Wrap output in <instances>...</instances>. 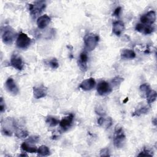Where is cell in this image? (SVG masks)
<instances>
[{"instance_id":"6","label":"cell","mask_w":157,"mask_h":157,"mask_svg":"<svg viewBox=\"0 0 157 157\" xmlns=\"http://www.w3.org/2000/svg\"><path fill=\"white\" fill-rule=\"evenodd\" d=\"M16 124L15 121L12 118H7L4 121V125L2 127V132L6 136H10L12 135L13 131L12 129H15Z\"/></svg>"},{"instance_id":"9","label":"cell","mask_w":157,"mask_h":157,"mask_svg":"<svg viewBox=\"0 0 157 157\" xmlns=\"http://www.w3.org/2000/svg\"><path fill=\"white\" fill-rule=\"evenodd\" d=\"M10 64L13 68L19 71L22 70L24 66V63L21 56L17 53L12 55L10 58Z\"/></svg>"},{"instance_id":"35","label":"cell","mask_w":157,"mask_h":157,"mask_svg":"<svg viewBox=\"0 0 157 157\" xmlns=\"http://www.w3.org/2000/svg\"><path fill=\"white\" fill-rule=\"evenodd\" d=\"M19 156H28L25 153H23V154H20Z\"/></svg>"},{"instance_id":"34","label":"cell","mask_w":157,"mask_h":157,"mask_svg":"<svg viewBox=\"0 0 157 157\" xmlns=\"http://www.w3.org/2000/svg\"><path fill=\"white\" fill-rule=\"evenodd\" d=\"M121 7H117L115 10H114V12L113 13V15L114 16H117V17H118L119 15H120V13L121 12Z\"/></svg>"},{"instance_id":"10","label":"cell","mask_w":157,"mask_h":157,"mask_svg":"<svg viewBox=\"0 0 157 157\" xmlns=\"http://www.w3.org/2000/svg\"><path fill=\"white\" fill-rule=\"evenodd\" d=\"M47 94V88L43 85L33 87V95L34 98L38 99L45 97Z\"/></svg>"},{"instance_id":"2","label":"cell","mask_w":157,"mask_h":157,"mask_svg":"<svg viewBox=\"0 0 157 157\" xmlns=\"http://www.w3.org/2000/svg\"><path fill=\"white\" fill-rule=\"evenodd\" d=\"M99 40V37L96 34L89 33L86 34L83 38V40L86 50L89 52L93 50L97 46Z\"/></svg>"},{"instance_id":"24","label":"cell","mask_w":157,"mask_h":157,"mask_svg":"<svg viewBox=\"0 0 157 157\" xmlns=\"http://www.w3.org/2000/svg\"><path fill=\"white\" fill-rule=\"evenodd\" d=\"M15 129L16 130L15 131V136L18 138H25L28 136V132L27 131L20 129L18 127H17V126H16Z\"/></svg>"},{"instance_id":"11","label":"cell","mask_w":157,"mask_h":157,"mask_svg":"<svg viewBox=\"0 0 157 157\" xmlns=\"http://www.w3.org/2000/svg\"><path fill=\"white\" fill-rule=\"evenodd\" d=\"M5 86L6 88H7V91L10 93L11 94H13V95H16L17 94V93H18V88L17 86L15 81L13 80V79L11 77H9L7 79L6 83H5Z\"/></svg>"},{"instance_id":"20","label":"cell","mask_w":157,"mask_h":157,"mask_svg":"<svg viewBox=\"0 0 157 157\" xmlns=\"http://www.w3.org/2000/svg\"><path fill=\"white\" fill-rule=\"evenodd\" d=\"M147 99V102L149 105L152 104L156 99L157 96V93L156 91L153 90H150L148 91H147L145 94Z\"/></svg>"},{"instance_id":"29","label":"cell","mask_w":157,"mask_h":157,"mask_svg":"<svg viewBox=\"0 0 157 157\" xmlns=\"http://www.w3.org/2000/svg\"><path fill=\"white\" fill-rule=\"evenodd\" d=\"M138 156H153V154H152V152L148 150H147L145 148H144V150L141 151L139 155Z\"/></svg>"},{"instance_id":"17","label":"cell","mask_w":157,"mask_h":157,"mask_svg":"<svg viewBox=\"0 0 157 157\" xmlns=\"http://www.w3.org/2000/svg\"><path fill=\"white\" fill-rule=\"evenodd\" d=\"M149 107H148L146 105L140 104L137 107L135 111L132 114V116H139L142 114L147 113L149 111Z\"/></svg>"},{"instance_id":"31","label":"cell","mask_w":157,"mask_h":157,"mask_svg":"<svg viewBox=\"0 0 157 157\" xmlns=\"http://www.w3.org/2000/svg\"><path fill=\"white\" fill-rule=\"evenodd\" d=\"M39 137L38 136H31L29 137V139L27 140V142L30 144H33V143H37L39 140Z\"/></svg>"},{"instance_id":"1","label":"cell","mask_w":157,"mask_h":157,"mask_svg":"<svg viewBox=\"0 0 157 157\" xmlns=\"http://www.w3.org/2000/svg\"><path fill=\"white\" fill-rule=\"evenodd\" d=\"M126 140V136L124 134L123 129L121 126L117 125L115 128V132L113 136V144L117 148H121L123 147Z\"/></svg>"},{"instance_id":"7","label":"cell","mask_w":157,"mask_h":157,"mask_svg":"<svg viewBox=\"0 0 157 157\" xmlns=\"http://www.w3.org/2000/svg\"><path fill=\"white\" fill-rule=\"evenodd\" d=\"M112 88L109 83L104 80L100 81L97 85V91L99 95L104 96L112 92Z\"/></svg>"},{"instance_id":"13","label":"cell","mask_w":157,"mask_h":157,"mask_svg":"<svg viewBox=\"0 0 157 157\" xmlns=\"http://www.w3.org/2000/svg\"><path fill=\"white\" fill-rule=\"evenodd\" d=\"M95 85H96L95 80L92 77H90L89 78H87L82 81L79 87L83 90L89 91L92 90L95 86Z\"/></svg>"},{"instance_id":"16","label":"cell","mask_w":157,"mask_h":157,"mask_svg":"<svg viewBox=\"0 0 157 157\" xmlns=\"http://www.w3.org/2000/svg\"><path fill=\"white\" fill-rule=\"evenodd\" d=\"M124 29V25L121 21H116L113 23L112 31L113 33L118 36H120Z\"/></svg>"},{"instance_id":"18","label":"cell","mask_w":157,"mask_h":157,"mask_svg":"<svg viewBox=\"0 0 157 157\" xmlns=\"http://www.w3.org/2000/svg\"><path fill=\"white\" fill-rule=\"evenodd\" d=\"M112 119L110 117H100L98 120V124L104 128H109L112 124Z\"/></svg>"},{"instance_id":"23","label":"cell","mask_w":157,"mask_h":157,"mask_svg":"<svg viewBox=\"0 0 157 157\" xmlns=\"http://www.w3.org/2000/svg\"><path fill=\"white\" fill-rule=\"evenodd\" d=\"M37 152L40 156H48L50 154V150L48 147L42 145L39 147Z\"/></svg>"},{"instance_id":"25","label":"cell","mask_w":157,"mask_h":157,"mask_svg":"<svg viewBox=\"0 0 157 157\" xmlns=\"http://www.w3.org/2000/svg\"><path fill=\"white\" fill-rule=\"evenodd\" d=\"M155 28L152 25H144V28L142 33H144L145 34H149L153 32Z\"/></svg>"},{"instance_id":"19","label":"cell","mask_w":157,"mask_h":157,"mask_svg":"<svg viewBox=\"0 0 157 157\" xmlns=\"http://www.w3.org/2000/svg\"><path fill=\"white\" fill-rule=\"evenodd\" d=\"M136 57V53L132 50L123 49L121 52L122 59H133Z\"/></svg>"},{"instance_id":"15","label":"cell","mask_w":157,"mask_h":157,"mask_svg":"<svg viewBox=\"0 0 157 157\" xmlns=\"http://www.w3.org/2000/svg\"><path fill=\"white\" fill-rule=\"evenodd\" d=\"M51 18L47 15H44L39 17L37 20V25L39 28L44 29L50 22Z\"/></svg>"},{"instance_id":"33","label":"cell","mask_w":157,"mask_h":157,"mask_svg":"<svg viewBox=\"0 0 157 157\" xmlns=\"http://www.w3.org/2000/svg\"><path fill=\"white\" fill-rule=\"evenodd\" d=\"M143 28H144V25L143 24H142V23H137L136 25V30L139 31V32L142 33Z\"/></svg>"},{"instance_id":"21","label":"cell","mask_w":157,"mask_h":157,"mask_svg":"<svg viewBox=\"0 0 157 157\" xmlns=\"http://www.w3.org/2000/svg\"><path fill=\"white\" fill-rule=\"evenodd\" d=\"M21 148L25 151H27L28 153H36L37 151V149L36 148V147L34 146H32L29 145V144H28L26 142H23L21 145Z\"/></svg>"},{"instance_id":"27","label":"cell","mask_w":157,"mask_h":157,"mask_svg":"<svg viewBox=\"0 0 157 157\" xmlns=\"http://www.w3.org/2000/svg\"><path fill=\"white\" fill-rule=\"evenodd\" d=\"M48 64L52 69H56L59 67V63L56 58H52L48 61Z\"/></svg>"},{"instance_id":"5","label":"cell","mask_w":157,"mask_h":157,"mask_svg":"<svg viewBox=\"0 0 157 157\" xmlns=\"http://www.w3.org/2000/svg\"><path fill=\"white\" fill-rule=\"evenodd\" d=\"M31 39L24 33H20L17 38L16 45L17 47L21 49L27 48L31 44Z\"/></svg>"},{"instance_id":"8","label":"cell","mask_w":157,"mask_h":157,"mask_svg":"<svg viewBox=\"0 0 157 157\" xmlns=\"http://www.w3.org/2000/svg\"><path fill=\"white\" fill-rule=\"evenodd\" d=\"M140 20L142 24L144 25H152L156 20V13L154 11L151 10L147 13L142 15Z\"/></svg>"},{"instance_id":"12","label":"cell","mask_w":157,"mask_h":157,"mask_svg":"<svg viewBox=\"0 0 157 157\" xmlns=\"http://www.w3.org/2000/svg\"><path fill=\"white\" fill-rule=\"evenodd\" d=\"M74 120V115L72 113H70L67 117L63 118L59 121L60 127L64 130L67 131L72 125Z\"/></svg>"},{"instance_id":"4","label":"cell","mask_w":157,"mask_h":157,"mask_svg":"<svg viewBox=\"0 0 157 157\" xmlns=\"http://www.w3.org/2000/svg\"><path fill=\"white\" fill-rule=\"evenodd\" d=\"M45 2L44 1H38L34 2L33 4H29V10L30 13L34 17L42 13L44 9L45 8Z\"/></svg>"},{"instance_id":"36","label":"cell","mask_w":157,"mask_h":157,"mask_svg":"<svg viewBox=\"0 0 157 157\" xmlns=\"http://www.w3.org/2000/svg\"><path fill=\"white\" fill-rule=\"evenodd\" d=\"M127 101H128V98H126V99H125V100H124L123 102H124V103H125Z\"/></svg>"},{"instance_id":"22","label":"cell","mask_w":157,"mask_h":157,"mask_svg":"<svg viewBox=\"0 0 157 157\" xmlns=\"http://www.w3.org/2000/svg\"><path fill=\"white\" fill-rule=\"evenodd\" d=\"M59 121H60L58 118H56L54 117H52V116L48 117L45 120L46 123L51 127L56 126L57 124H58L59 123Z\"/></svg>"},{"instance_id":"32","label":"cell","mask_w":157,"mask_h":157,"mask_svg":"<svg viewBox=\"0 0 157 157\" xmlns=\"http://www.w3.org/2000/svg\"><path fill=\"white\" fill-rule=\"evenodd\" d=\"M6 109V105L5 102L3 100L2 98H1V101H0V110L1 112H3Z\"/></svg>"},{"instance_id":"3","label":"cell","mask_w":157,"mask_h":157,"mask_svg":"<svg viewBox=\"0 0 157 157\" xmlns=\"http://www.w3.org/2000/svg\"><path fill=\"white\" fill-rule=\"evenodd\" d=\"M16 36V32L12 28L9 26H5L2 33V42L7 45L11 44L15 39Z\"/></svg>"},{"instance_id":"26","label":"cell","mask_w":157,"mask_h":157,"mask_svg":"<svg viewBox=\"0 0 157 157\" xmlns=\"http://www.w3.org/2000/svg\"><path fill=\"white\" fill-rule=\"evenodd\" d=\"M123 78L120 77V76H117L115 77L112 80V83L115 87H117L120 85V83L123 81Z\"/></svg>"},{"instance_id":"14","label":"cell","mask_w":157,"mask_h":157,"mask_svg":"<svg viewBox=\"0 0 157 157\" xmlns=\"http://www.w3.org/2000/svg\"><path fill=\"white\" fill-rule=\"evenodd\" d=\"M88 56L87 53L85 51L82 52L80 55V59L78 61V66L80 69L83 71H85L87 69V62Z\"/></svg>"},{"instance_id":"28","label":"cell","mask_w":157,"mask_h":157,"mask_svg":"<svg viewBox=\"0 0 157 157\" xmlns=\"http://www.w3.org/2000/svg\"><path fill=\"white\" fill-rule=\"evenodd\" d=\"M150 90V86L148 83H144L140 86V91L142 93H145V94H146V93L148 91Z\"/></svg>"},{"instance_id":"30","label":"cell","mask_w":157,"mask_h":157,"mask_svg":"<svg viewBox=\"0 0 157 157\" xmlns=\"http://www.w3.org/2000/svg\"><path fill=\"white\" fill-rule=\"evenodd\" d=\"M100 156H109V150L108 148H103L100 151Z\"/></svg>"}]
</instances>
